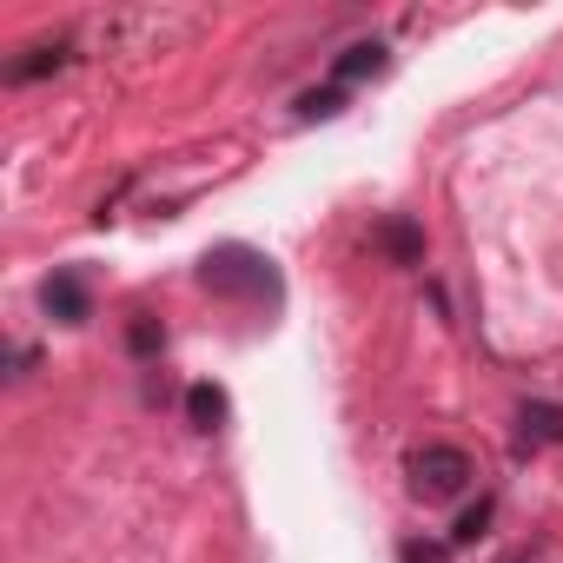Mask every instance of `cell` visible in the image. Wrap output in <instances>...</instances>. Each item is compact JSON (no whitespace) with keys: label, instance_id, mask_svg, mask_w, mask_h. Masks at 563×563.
Wrapping results in <instances>:
<instances>
[{"label":"cell","instance_id":"cell-6","mask_svg":"<svg viewBox=\"0 0 563 563\" xmlns=\"http://www.w3.org/2000/svg\"><path fill=\"white\" fill-rule=\"evenodd\" d=\"M517 424H523V444H563V405L530 398V405L517 411Z\"/></svg>","mask_w":563,"mask_h":563},{"label":"cell","instance_id":"cell-10","mask_svg":"<svg viewBox=\"0 0 563 563\" xmlns=\"http://www.w3.org/2000/svg\"><path fill=\"white\" fill-rule=\"evenodd\" d=\"M332 113H345V87H312V93H299V120H332Z\"/></svg>","mask_w":563,"mask_h":563},{"label":"cell","instance_id":"cell-8","mask_svg":"<svg viewBox=\"0 0 563 563\" xmlns=\"http://www.w3.org/2000/svg\"><path fill=\"white\" fill-rule=\"evenodd\" d=\"M186 418H192V431H219L225 424V391L219 385H192L186 391Z\"/></svg>","mask_w":563,"mask_h":563},{"label":"cell","instance_id":"cell-1","mask_svg":"<svg viewBox=\"0 0 563 563\" xmlns=\"http://www.w3.org/2000/svg\"><path fill=\"white\" fill-rule=\"evenodd\" d=\"M199 286L219 299H278V272L252 245H219L199 258Z\"/></svg>","mask_w":563,"mask_h":563},{"label":"cell","instance_id":"cell-3","mask_svg":"<svg viewBox=\"0 0 563 563\" xmlns=\"http://www.w3.org/2000/svg\"><path fill=\"white\" fill-rule=\"evenodd\" d=\"M41 306L60 319V325H87L93 319V292H87V278L67 265V272H54L47 286H41Z\"/></svg>","mask_w":563,"mask_h":563},{"label":"cell","instance_id":"cell-7","mask_svg":"<svg viewBox=\"0 0 563 563\" xmlns=\"http://www.w3.org/2000/svg\"><path fill=\"white\" fill-rule=\"evenodd\" d=\"M378 245H385L398 265H418V258H424V232H418L411 219H385V225H378Z\"/></svg>","mask_w":563,"mask_h":563},{"label":"cell","instance_id":"cell-11","mask_svg":"<svg viewBox=\"0 0 563 563\" xmlns=\"http://www.w3.org/2000/svg\"><path fill=\"white\" fill-rule=\"evenodd\" d=\"M490 510H497V504H490V497H477V504H471V510L457 517V530H451V543H477V537H484V523H490Z\"/></svg>","mask_w":563,"mask_h":563},{"label":"cell","instance_id":"cell-5","mask_svg":"<svg viewBox=\"0 0 563 563\" xmlns=\"http://www.w3.org/2000/svg\"><path fill=\"white\" fill-rule=\"evenodd\" d=\"M372 74H385V47L378 41H352L332 60V87H352V80H372Z\"/></svg>","mask_w":563,"mask_h":563},{"label":"cell","instance_id":"cell-4","mask_svg":"<svg viewBox=\"0 0 563 563\" xmlns=\"http://www.w3.org/2000/svg\"><path fill=\"white\" fill-rule=\"evenodd\" d=\"M74 60V41H41V47H27L21 60H8V87H27V80H41V74H60Z\"/></svg>","mask_w":563,"mask_h":563},{"label":"cell","instance_id":"cell-9","mask_svg":"<svg viewBox=\"0 0 563 563\" xmlns=\"http://www.w3.org/2000/svg\"><path fill=\"white\" fill-rule=\"evenodd\" d=\"M126 352H133V358H159V352H166V325H159L153 312H133V325H126Z\"/></svg>","mask_w":563,"mask_h":563},{"label":"cell","instance_id":"cell-2","mask_svg":"<svg viewBox=\"0 0 563 563\" xmlns=\"http://www.w3.org/2000/svg\"><path fill=\"white\" fill-rule=\"evenodd\" d=\"M471 477H477V464H471V451H457V444H424V451H411V490H418V497H457Z\"/></svg>","mask_w":563,"mask_h":563}]
</instances>
